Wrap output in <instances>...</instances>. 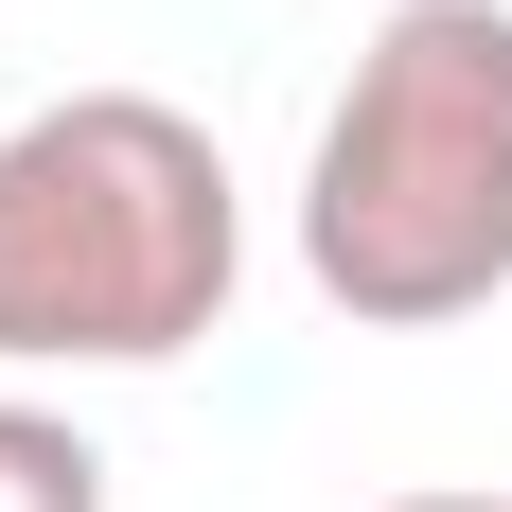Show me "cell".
<instances>
[{
    "mask_svg": "<svg viewBox=\"0 0 512 512\" xmlns=\"http://www.w3.org/2000/svg\"><path fill=\"white\" fill-rule=\"evenodd\" d=\"M248 283V195L195 106L71 89L0 124V371H159Z\"/></svg>",
    "mask_w": 512,
    "mask_h": 512,
    "instance_id": "cell-1",
    "label": "cell"
},
{
    "mask_svg": "<svg viewBox=\"0 0 512 512\" xmlns=\"http://www.w3.org/2000/svg\"><path fill=\"white\" fill-rule=\"evenodd\" d=\"M301 283L354 336H442L512 283V0H389L301 159Z\"/></svg>",
    "mask_w": 512,
    "mask_h": 512,
    "instance_id": "cell-2",
    "label": "cell"
},
{
    "mask_svg": "<svg viewBox=\"0 0 512 512\" xmlns=\"http://www.w3.org/2000/svg\"><path fill=\"white\" fill-rule=\"evenodd\" d=\"M0 512H106V460H89V424H53L0 389Z\"/></svg>",
    "mask_w": 512,
    "mask_h": 512,
    "instance_id": "cell-3",
    "label": "cell"
},
{
    "mask_svg": "<svg viewBox=\"0 0 512 512\" xmlns=\"http://www.w3.org/2000/svg\"><path fill=\"white\" fill-rule=\"evenodd\" d=\"M389 512H512V495H389Z\"/></svg>",
    "mask_w": 512,
    "mask_h": 512,
    "instance_id": "cell-4",
    "label": "cell"
}]
</instances>
